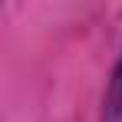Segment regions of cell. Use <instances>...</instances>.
I'll return each mask as SVG.
<instances>
[{"label": "cell", "mask_w": 122, "mask_h": 122, "mask_svg": "<svg viewBox=\"0 0 122 122\" xmlns=\"http://www.w3.org/2000/svg\"><path fill=\"white\" fill-rule=\"evenodd\" d=\"M109 122H122V60H119V69L112 76V89H109Z\"/></svg>", "instance_id": "6da1fadb"}]
</instances>
